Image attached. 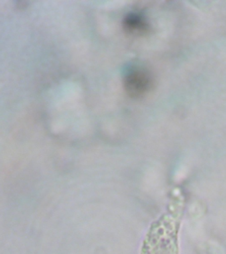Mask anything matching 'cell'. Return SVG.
<instances>
[{
    "instance_id": "2",
    "label": "cell",
    "mask_w": 226,
    "mask_h": 254,
    "mask_svg": "<svg viewBox=\"0 0 226 254\" xmlns=\"http://www.w3.org/2000/svg\"><path fill=\"white\" fill-rule=\"evenodd\" d=\"M123 29L129 35L139 37L148 33L150 25L142 15L138 13H130L124 17Z\"/></svg>"
},
{
    "instance_id": "1",
    "label": "cell",
    "mask_w": 226,
    "mask_h": 254,
    "mask_svg": "<svg viewBox=\"0 0 226 254\" xmlns=\"http://www.w3.org/2000/svg\"><path fill=\"white\" fill-rule=\"evenodd\" d=\"M152 77L142 69H132L127 73L124 79V90L132 98L144 97L152 89Z\"/></svg>"
}]
</instances>
